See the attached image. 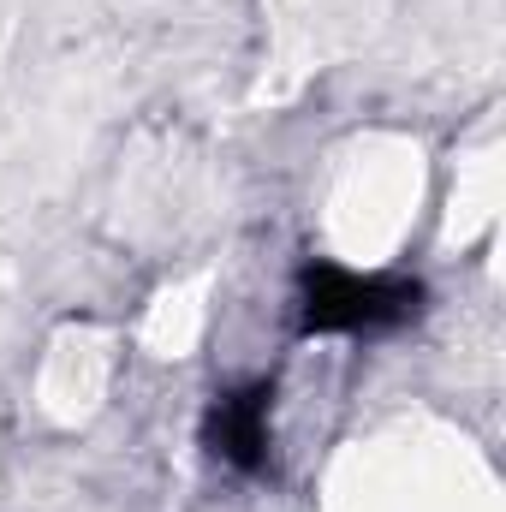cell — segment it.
<instances>
[{
  "instance_id": "6da1fadb",
  "label": "cell",
  "mask_w": 506,
  "mask_h": 512,
  "mask_svg": "<svg viewBox=\"0 0 506 512\" xmlns=\"http://www.w3.org/2000/svg\"><path fill=\"white\" fill-rule=\"evenodd\" d=\"M423 316V280L310 262L298 274V334H381Z\"/></svg>"
},
{
  "instance_id": "7a4b0ae2",
  "label": "cell",
  "mask_w": 506,
  "mask_h": 512,
  "mask_svg": "<svg viewBox=\"0 0 506 512\" xmlns=\"http://www.w3.org/2000/svg\"><path fill=\"white\" fill-rule=\"evenodd\" d=\"M268 405H274V387L251 382L233 387V393H215L209 417H203V441L215 459H227L233 471H268Z\"/></svg>"
}]
</instances>
